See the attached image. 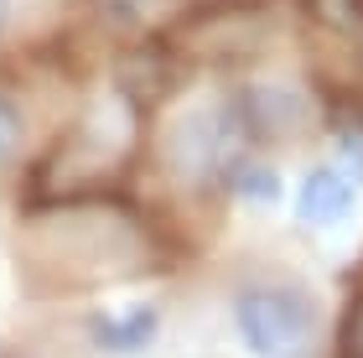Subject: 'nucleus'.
I'll use <instances>...</instances> for the list:
<instances>
[{"label": "nucleus", "mask_w": 363, "mask_h": 358, "mask_svg": "<svg viewBox=\"0 0 363 358\" xmlns=\"http://www.w3.org/2000/svg\"><path fill=\"white\" fill-rule=\"evenodd\" d=\"M255 145L239 125V109L228 94L218 99H192V104H177L156 130V156H161V172L182 182L187 192H223L228 172L250 156Z\"/></svg>", "instance_id": "obj_1"}, {"label": "nucleus", "mask_w": 363, "mask_h": 358, "mask_svg": "<svg viewBox=\"0 0 363 358\" xmlns=\"http://www.w3.org/2000/svg\"><path fill=\"white\" fill-rule=\"evenodd\" d=\"M228 322L255 358H322V306L291 281H239Z\"/></svg>", "instance_id": "obj_2"}, {"label": "nucleus", "mask_w": 363, "mask_h": 358, "mask_svg": "<svg viewBox=\"0 0 363 358\" xmlns=\"http://www.w3.org/2000/svg\"><path fill=\"white\" fill-rule=\"evenodd\" d=\"M161 328H167V312L151 296H130L120 306H99L84 317V337L89 348L109 353V358H140L161 343Z\"/></svg>", "instance_id": "obj_3"}, {"label": "nucleus", "mask_w": 363, "mask_h": 358, "mask_svg": "<svg viewBox=\"0 0 363 358\" xmlns=\"http://www.w3.org/2000/svg\"><path fill=\"white\" fill-rule=\"evenodd\" d=\"M358 213V182L337 161H322V167H306L301 182H296V218L306 229H342Z\"/></svg>", "instance_id": "obj_4"}, {"label": "nucleus", "mask_w": 363, "mask_h": 358, "mask_svg": "<svg viewBox=\"0 0 363 358\" xmlns=\"http://www.w3.org/2000/svg\"><path fill=\"white\" fill-rule=\"evenodd\" d=\"M31 135H37V125H31L26 99L0 84V177H11L31 156Z\"/></svg>", "instance_id": "obj_5"}, {"label": "nucleus", "mask_w": 363, "mask_h": 358, "mask_svg": "<svg viewBox=\"0 0 363 358\" xmlns=\"http://www.w3.org/2000/svg\"><path fill=\"white\" fill-rule=\"evenodd\" d=\"M280 192H286L280 172L270 167V161H259L255 151L244 156L239 167L228 172V182H223V198H234V203H244V208H275Z\"/></svg>", "instance_id": "obj_6"}, {"label": "nucleus", "mask_w": 363, "mask_h": 358, "mask_svg": "<svg viewBox=\"0 0 363 358\" xmlns=\"http://www.w3.org/2000/svg\"><path fill=\"white\" fill-rule=\"evenodd\" d=\"M306 11L333 37H358L363 31V0H306Z\"/></svg>", "instance_id": "obj_7"}, {"label": "nucleus", "mask_w": 363, "mask_h": 358, "mask_svg": "<svg viewBox=\"0 0 363 358\" xmlns=\"http://www.w3.org/2000/svg\"><path fill=\"white\" fill-rule=\"evenodd\" d=\"M11 21H16V0H0V42L11 37Z\"/></svg>", "instance_id": "obj_8"}, {"label": "nucleus", "mask_w": 363, "mask_h": 358, "mask_svg": "<svg viewBox=\"0 0 363 358\" xmlns=\"http://www.w3.org/2000/svg\"><path fill=\"white\" fill-rule=\"evenodd\" d=\"M353 343H358V353H363V332H353Z\"/></svg>", "instance_id": "obj_9"}]
</instances>
